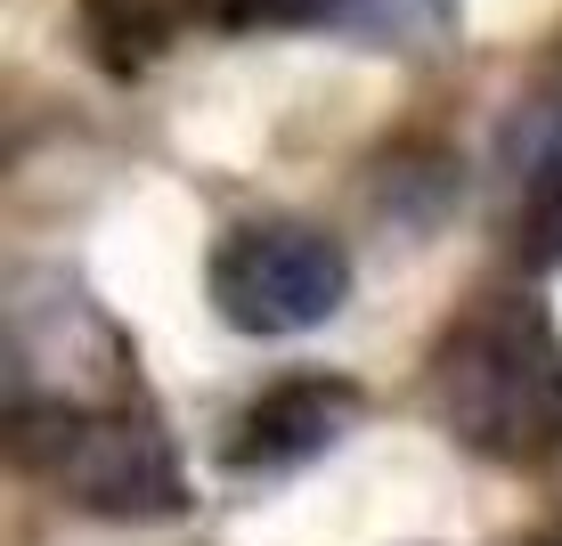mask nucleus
<instances>
[{
	"mask_svg": "<svg viewBox=\"0 0 562 546\" xmlns=\"http://www.w3.org/2000/svg\"><path fill=\"white\" fill-rule=\"evenodd\" d=\"M521 188H514V261L562 269V82L521 114Z\"/></svg>",
	"mask_w": 562,
	"mask_h": 546,
	"instance_id": "39448f33",
	"label": "nucleus"
},
{
	"mask_svg": "<svg viewBox=\"0 0 562 546\" xmlns=\"http://www.w3.org/2000/svg\"><path fill=\"white\" fill-rule=\"evenodd\" d=\"M9 441L33 481H49L57 498L90 505V514H180L188 505L180 448L139 400H9Z\"/></svg>",
	"mask_w": 562,
	"mask_h": 546,
	"instance_id": "f03ea898",
	"label": "nucleus"
},
{
	"mask_svg": "<svg viewBox=\"0 0 562 546\" xmlns=\"http://www.w3.org/2000/svg\"><path fill=\"white\" fill-rule=\"evenodd\" d=\"M359 424V383L351 376H278L269 392H254L221 433L228 481H285L310 457H326L342 433Z\"/></svg>",
	"mask_w": 562,
	"mask_h": 546,
	"instance_id": "20e7f679",
	"label": "nucleus"
},
{
	"mask_svg": "<svg viewBox=\"0 0 562 546\" xmlns=\"http://www.w3.org/2000/svg\"><path fill=\"white\" fill-rule=\"evenodd\" d=\"M204 294L237 335L254 343H285V335H310L326 326L351 294V261L326 229L310 221H237L204 261Z\"/></svg>",
	"mask_w": 562,
	"mask_h": 546,
	"instance_id": "7ed1b4c3",
	"label": "nucleus"
},
{
	"mask_svg": "<svg viewBox=\"0 0 562 546\" xmlns=\"http://www.w3.org/2000/svg\"><path fill=\"white\" fill-rule=\"evenodd\" d=\"M188 9H204V0H82V25H90V49L131 82V74H147L171 49Z\"/></svg>",
	"mask_w": 562,
	"mask_h": 546,
	"instance_id": "423d86ee",
	"label": "nucleus"
},
{
	"mask_svg": "<svg viewBox=\"0 0 562 546\" xmlns=\"http://www.w3.org/2000/svg\"><path fill=\"white\" fill-rule=\"evenodd\" d=\"M554 546H562V538H554Z\"/></svg>",
	"mask_w": 562,
	"mask_h": 546,
	"instance_id": "6e6552de",
	"label": "nucleus"
},
{
	"mask_svg": "<svg viewBox=\"0 0 562 546\" xmlns=\"http://www.w3.org/2000/svg\"><path fill=\"white\" fill-rule=\"evenodd\" d=\"M367 0H204V16L221 33H326L351 25Z\"/></svg>",
	"mask_w": 562,
	"mask_h": 546,
	"instance_id": "0eeeda50",
	"label": "nucleus"
},
{
	"mask_svg": "<svg viewBox=\"0 0 562 546\" xmlns=\"http://www.w3.org/2000/svg\"><path fill=\"white\" fill-rule=\"evenodd\" d=\"M424 400L464 457L538 473L562 457V326L538 286L497 278L464 294L424 359Z\"/></svg>",
	"mask_w": 562,
	"mask_h": 546,
	"instance_id": "f257e3e1",
	"label": "nucleus"
}]
</instances>
